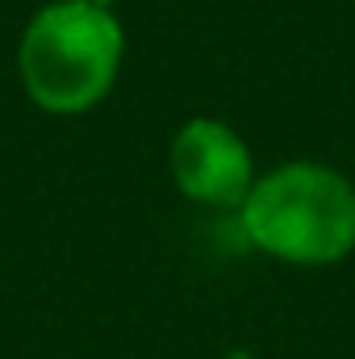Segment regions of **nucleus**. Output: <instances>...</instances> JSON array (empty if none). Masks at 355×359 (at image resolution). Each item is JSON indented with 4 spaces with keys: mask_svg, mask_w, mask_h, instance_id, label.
Returning a JSON list of instances; mask_svg holds the SVG:
<instances>
[{
    "mask_svg": "<svg viewBox=\"0 0 355 359\" xmlns=\"http://www.w3.org/2000/svg\"><path fill=\"white\" fill-rule=\"evenodd\" d=\"M255 251L293 268H330L355 251V184L326 163H284L255 176L239 205Z\"/></svg>",
    "mask_w": 355,
    "mask_h": 359,
    "instance_id": "f257e3e1",
    "label": "nucleus"
},
{
    "mask_svg": "<svg viewBox=\"0 0 355 359\" xmlns=\"http://www.w3.org/2000/svg\"><path fill=\"white\" fill-rule=\"evenodd\" d=\"M126 55V34L113 8L84 0H55L38 8L17 46V76L25 96L59 117L100 104Z\"/></svg>",
    "mask_w": 355,
    "mask_h": 359,
    "instance_id": "f03ea898",
    "label": "nucleus"
},
{
    "mask_svg": "<svg viewBox=\"0 0 355 359\" xmlns=\"http://www.w3.org/2000/svg\"><path fill=\"white\" fill-rule=\"evenodd\" d=\"M172 180L176 188L213 209H239L255 184L247 142L217 117H192L172 138Z\"/></svg>",
    "mask_w": 355,
    "mask_h": 359,
    "instance_id": "7ed1b4c3",
    "label": "nucleus"
},
{
    "mask_svg": "<svg viewBox=\"0 0 355 359\" xmlns=\"http://www.w3.org/2000/svg\"><path fill=\"white\" fill-rule=\"evenodd\" d=\"M84 4H96V8H113L117 0H84Z\"/></svg>",
    "mask_w": 355,
    "mask_h": 359,
    "instance_id": "20e7f679",
    "label": "nucleus"
}]
</instances>
